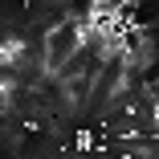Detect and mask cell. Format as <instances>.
<instances>
[{
  "label": "cell",
  "mask_w": 159,
  "mask_h": 159,
  "mask_svg": "<svg viewBox=\"0 0 159 159\" xmlns=\"http://www.w3.org/2000/svg\"><path fill=\"white\" fill-rule=\"evenodd\" d=\"M82 53H86V29H82V20H66V16H61L57 25L45 29V37H41V49H37L41 74H45V78H57V74L66 70L70 61H78Z\"/></svg>",
  "instance_id": "1"
}]
</instances>
